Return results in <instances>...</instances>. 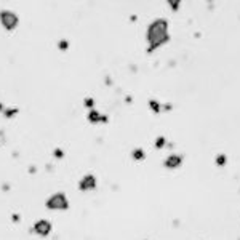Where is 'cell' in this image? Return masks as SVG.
<instances>
[{
    "mask_svg": "<svg viewBox=\"0 0 240 240\" xmlns=\"http://www.w3.org/2000/svg\"><path fill=\"white\" fill-rule=\"evenodd\" d=\"M168 24L163 19H157L155 23L151 24V27L147 31V40L152 45V48L160 47L162 43L168 40Z\"/></svg>",
    "mask_w": 240,
    "mask_h": 240,
    "instance_id": "cell-1",
    "label": "cell"
},
{
    "mask_svg": "<svg viewBox=\"0 0 240 240\" xmlns=\"http://www.w3.org/2000/svg\"><path fill=\"white\" fill-rule=\"evenodd\" d=\"M47 206L50 210H67V206H69L67 197L62 192H58V194L51 195L47 200Z\"/></svg>",
    "mask_w": 240,
    "mask_h": 240,
    "instance_id": "cell-2",
    "label": "cell"
},
{
    "mask_svg": "<svg viewBox=\"0 0 240 240\" xmlns=\"http://www.w3.org/2000/svg\"><path fill=\"white\" fill-rule=\"evenodd\" d=\"M0 23L3 24V27L11 31L18 26V16L13 11H2L0 13Z\"/></svg>",
    "mask_w": 240,
    "mask_h": 240,
    "instance_id": "cell-3",
    "label": "cell"
},
{
    "mask_svg": "<svg viewBox=\"0 0 240 240\" xmlns=\"http://www.w3.org/2000/svg\"><path fill=\"white\" fill-rule=\"evenodd\" d=\"M79 187L80 191H90V189H95L96 187V178L93 175H86L80 179L79 182Z\"/></svg>",
    "mask_w": 240,
    "mask_h": 240,
    "instance_id": "cell-4",
    "label": "cell"
},
{
    "mask_svg": "<svg viewBox=\"0 0 240 240\" xmlns=\"http://www.w3.org/2000/svg\"><path fill=\"white\" fill-rule=\"evenodd\" d=\"M35 232L37 234H40V235H48L50 234V230H51V224L48 223L47 219H40V221H37L35 223Z\"/></svg>",
    "mask_w": 240,
    "mask_h": 240,
    "instance_id": "cell-5",
    "label": "cell"
},
{
    "mask_svg": "<svg viewBox=\"0 0 240 240\" xmlns=\"http://www.w3.org/2000/svg\"><path fill=\"white\" fill-rule=\"evenodd\" d=\"M179 165H181V157L179 155H170L165 160V167L167 168H178Z\"/></svg>",
    "mask_w": 240,
    "mask_h": 240,
    "instance_id": "cell-6",
    "label": "cell"
},
{
    "mask_svg": "<svg viewBox=\"0 0 240 240\" xmlns=\"http://www.w3.org/2000/svg\"><path fill=\"white\" fill-rule=\"evenodd\" d=\"M88 120L91 122V123H98V122H103V120H106V117H101L95 109H91V110H90V114H88Z\"/></svg>",
    "mask_w": 240,
    "mask_h": 240,
    "instance_id": "cell-7",
    "label": "cell"
},
{
    "mask_svg": "<svg viewBox=\"0 0 240 240\" xmlns=\"http://www.w3.org/2000/svg\"><path fill=\"white\" fill-rule=\"evenodd\" d=\"M133 157H134V160H143L144 158V152L141 151V149H136V151L133 152Z\"/></svg>",
    "mask_w": 240,
    "mask_h": 240,
    "instance_id": "cell-8",
    "label": "cell"
},
{
    "mask_svg": "<svg viewBox=\"0 0 240 240\" xmlns=\"http://www.w3.org/2000/svg\"><path fill=\"white\" fill-rule=\"evenodd\" d=\"M216 163H218V165H224V163H226V157H224V155L216 157Z\"/></svg>",
    "mask_w": 240,
    "mask_h": 240,
    "instance_id": "cell-9",
    "label": "cell"
},
{
    "mask_svg": "<svg viewBox=\"0 0 240 240\" xmlns=\"http://www.w3.org/2000/svg\"><path fill=\"white\" fill-rule=\"evenodd\" d=\"M151 107L154 110H158V103H157V101H151Z\"/></svg>",
    "mask_w": 240,
    "mask_h": 240,
    "instance_id": "cell-10",
    "label": "cell"
},
{
    "mask_svg": "<svg viewBox=\"0 0 240 240\" xmlns=\"http://www.w3.org/2000/svg\"><path fill=\"white\" fill-rule=\"evenodd\" d=\"M59 48H61V50H66V48H67V42H59Z\"/></svg>",
    "mask_w": 240,
    "mask_h": 240,
    "instance_id": "cell-11",
    "label": "cell"
},
{
    "mask_svg": "<svg viewBox=\"0 0 240 240\" xmlns=\"http://www.w3.org/2000/svg\"><path fill=\"white\" fill-rule=\"evenodd\" d=\"M85 106L86 107H93V99H85Z\"/></svg>",
    "mask_w": 240,
    "mask_h": 240,
    "instance_id": "cell-12",
    "label": "cell"
},
{
    "mask_svg": "<svg viewBox=\"0 0 240 240\" xmlns=\"http://www.w3.org/2000/svg\"><path fill=\"white\" fill-rule=\"evenodd\" d=\"M163 141H165V139H163V138H160V139H158V141H157V146H162V144H163Z\"/></svg>",
    "mask_w": 240,
    "mask_h": 240,
    "instance_id": "cell-13",
    "label": "cell"
},
{
    "mask_svg": "<svg viewBox=\"0 0 240 240\" xmlns=\"http://www.w3.org/2000/svg\"><path fill=\"white\" fill-rule=\"evenodd\" d=\"M2 109H3V104H2V103H0V110H2Z\"/></svg>",
    "mask_w": 240,
    "mask_h": 240,
    "instance_id": "cell-14",
    "label": "cell"
}]
</instances>
